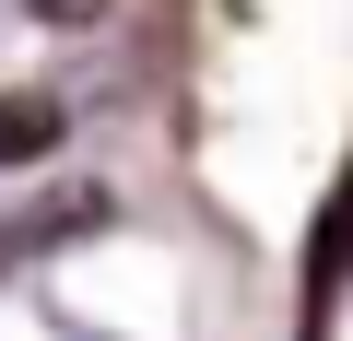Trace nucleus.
Instances as JSON below:
<instances>
[{
  "label": "nucleus",
  "mask_w": 353,
  "mask_h": 341,
  "mask_svg": "<svg viewBox=\"0 0 353 341\" xmlns=\"http://www.w3.org/2000/svg\"><path fill=\"white\" fill-rule=\"evenodd\" d=\"M341 271H353V165H341V189H330V212H318V236H306V329L330 318Z\"/></svg>",
  "instance_id": "f257e3e1"
},
{
  "label": "nucleus",
  "mask_w": 353,
  "mask_h": 341,
  "mask_svg": "<svg viewBox=\"0 0 353 341\" xmlns=\"http://www.w3.org/2000/svg\"><path fill=\"white\" fill-rule=\"evenodd\" d=\"M48 141H59V106H48V94H0V177L36 165Z\"/></svg>",
  "instance_id": "f03ea898"
}]
</instances>
